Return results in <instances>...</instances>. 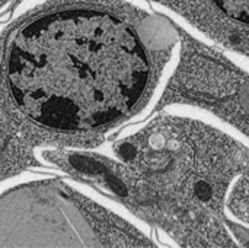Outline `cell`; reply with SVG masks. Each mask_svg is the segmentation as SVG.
Returning <instances> with one entry per match:
<instances>
[{"instance_id": "6", "label": "cell", "mask_w": 249, "mask_h": 248, "mask_svg": "<svg viewBox=\"0 0 249 248\" xmlns=\"http://www.w3.org/2000/svg\"><path fill=\"white\" fill-rule=\"evenodd\" d=\"M229 206L242 221L247 222L248 202H247V175H245V172H244L242 178H238V186H236V190L229 202Z\"/></svg>"}, {"instance_id": "2", "label": "cell", "mask_w": 249, "mask_h": 248, "mask_svg": "<svg viewBox=\"0 0 249 248\" xmlns=\"http://www.w3.org/2000/svg\"><path fill=\"white\" fill-rule=\"evenodd\" d=\"M125 218L60 180L0 194V247H147Z\"/></svg>"}, {"instance_id": "1", "label": "cell", "mask_w": 249, "mask_h": 248, "mask_svg": "<svg viewBox=\"0 0 249 248\" xmlns=\"http://www.w3.org/2000/svg\"><path fill=\"white\" fill-rule=\"evenodd\" d=\"M178 41L163 18L99 4L58 6L9 35L3 79L16 113L39 127L99 132L150 101Z\"/></svg>"}, {"instance_id": "4", "label": "cell", "mask_w": 249, "mask_h": 248, "mask_svg": "<svg viewBox=\"0 0 249 248\" xmlns=\"http://www.w3.org/2000/svg\"><path fill=\"white\" fill-rule=\"evenodd\" d=\"M217 44L248 56V0H158Z\"/></svg>"}, {"instance_id": "3", "label": "cell", "mask_w": 249, "mask_h": 248, "mask_svg": "<svg viewBox=\"0 0 249 248\" xmlns=\"http://www.w3.org/2000/svg\"><path fill=\"white\" fill-rule=\"evenodd\" d=\"M169 99L200 105L247 134L248 73L222 53L187 41L169 86Z\"/></svg>"}, {"instance_id": "5", "label": "cell", "mask_w": 249, "mask_h": 248, "mask_svg": "<svg viewBox=\"0 0 249 248\" xmlns=\"http://www.w3.org/2000/svg\"><path fill=\"white\" fill-rule=\"evenodd\" d=\"M23 148L18 136V127L10 118L0 110V175L9 172L18 164H20Z\"/></svg>"}]
</instances>
